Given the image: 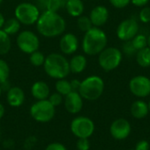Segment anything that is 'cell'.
I'll list each match as a JSON object with an SVG mask.
<instances>
[{
  "label": "cell",
  "mask_w": 150,
  "mask_h": 150,
  "mask_svg": "<svg viewBox=\"0 0 150 150\" xmlns=\"http://www.w3.org/2000/svg\"><path fill=\"white\" fill-rule=\"evenodd\" d=\"M70 84H71V88H72L73 91H78L81 82L79 80H77V79H74V80H72L70 82Z\"/></svg>",
  "instance_id": "74e56055"
},
{
  "label": "cell",
  "mask_w": 150,
  "mask_h": 150,
  "mask_svg": "<svg viewBox=\"0 0 150 150\" xmlns=\"http://www.w3.org/2000/svg\"><path fill=\"white\" fill-rule=\"evenodd\" d=\"M32 118L38 121L46 123L50 121L55 114V107L49 102L48 99L38 100L30 108Z\"/></svg>",
  "instance_id": "52a82bcc"
},
{
  "label": "cell",
  "mask_w": 150,
  "mask_h": 150,
  "mask_svg": "<svg viewBox=\"0 0 150 150\" xmlns=\"http://www.w3.org/2000/svg\"><path fill=\"white\" fill-rule=\"evenodd\" d=\"M45 150H67L66 147L60 142H53L49 144Z\"/></svg>",
  "instance_id": "e575fe53"
},
{
  "label": "cell",
  "mask_w": 150,
  "mask_h": 150,
  "mask_svg": "<svg viewBox=\"0 0 150 150\" xmlns=\"http://www.w3.org/2000/svg\"><path fill=\"white\" fill-rule=\"evenodd\" d=\"M150 145L149 142L147 141H140L136 146H135V150H149Z\"/></svg>",
  "instance_id": "d590c367"
},
{
  "label": "cell",
  "mask_w": 150,
  "mask_h": 150,
  "mask_svg": "<svg viewBox=\"0 0 150 150\" xmlns=\"http://www.w3.org/2000/svg\"><path fill=\"white\" fill-rule=\"evenodd\" d=\"M15 18L23 25H32L36 24L40 16V11L36 4L28 2H23L17 5L14 11Z\"/></svg>",
  "instance_id": "5b68a950"
},
{
  "label": "cell",
  "mask_w": 150,
  "mask_h": 150,
  "mask_svg": "<svg viewBox=\"0 0 150 150\" xmlns=\"http://www.w3.org/2000/svg\"><path fill=\"white\" fill-rule=\"evenodd\" d=\"M18 49L27 54L37 51L40 47L39 37L32 31L25 30L20 32L16 39Z\"/></svg>",
  "instance_id": "9c48e42d"
},
{
  "label": "cell",
  "mask_w": 150,
  "mask_h": 150,
  "mask_svg": "<svg viewBox=\"0 0 150 150\" xmlns=\"http://www.w3.org/2000/svg\"><path fill=\"white\" fill-rule=\"evenodd\" d=\"M9 76H10V68L8 63L4 60L0 59V84L8 81Z\"/></svg>",
  "instance_id": "f1b7e54d"
},
{
  "label": "cell",
  "mask_w": 150,
  "mask_h": 150,
  "mask_svg": "<svg viewBox=\"0 0 150 150\" xmlns=\"http://www.w3.org/2000/svg\"><path fill=\"white\" fill-rule=\"evenodd\" d=\"M136 62L142 68L150 67V48L149 47L137 51Z\"/></svg>",
  "instance_id": "7402d4cb"
},
{
  "label": "cell",
  "mask_w": 150,
  "mask_h": 150,
  "mask_svg": "<svg viewBox=\"0 0 150 150\" xmlns=\"http://www.w3.org/2000/svg\"><path fill=\"white\" fill-rule=\"evenodd\" d=\"M0 134H1V132H0Z\"/></svg>",
  "instance_id": "f6af8a7d"
},
{
  "label": "cell",
  "mask_w": 150,
  "mask_h": 150,
  "mask_svg": "<svg viewBox=\"0 0 150 150\" xmlns=\"http://www.w3.org/2000/svg\"><path fill=\"white\" fill-rule=\"evenodd\" d=\"M148 106H149V111L150 112V101H149V103L148 104Z\"/></svg>",
  "instance_id": "7bdbcfd3"
},
{
  "label": "cell",
  "mask_w": 150,
  "mask_h": 150,
  "mask_svg": "<svg viewBox=\"0 0 150 150\" xmlns=\"http://www.w3.org/2000/svg\"><path fill=\"white\" fill-rule=\"evenodd\" d=\"M83 98L79 94L78 91H71L68 95L65 96L64 105L66 110L72 114L78 113L83 105Z\"/></svg>",
  "instance_id": "5bb4252c"
},
{
  "label": "cell",
  "mask_w": 150,
  "mask_h": 150,
  "mask_svg": "<svg viewBox=\"0 0 150 150\" xmlns=\"http://www.w3.org/2000/svg\"><path fill=\"white\" fill-rule=\"evenodd\" d=\"M77 26L82 32L86 33L93 27V25L89 17L80 16L78 17V19H77Z\"/></svg>",
  "instance_id": "4316f807"
},
{
  "label": "cell",
  "mask_w": 150,
  "mask_h": 150,
  "mask_svg": "<svg viewBox=\"0 0 150 150\" xmlns=\"http://www.w3.org/2000/svg\"><path fill=\"white\" fill-rule=\"evenodd\" d=\"M20 25H21V23L14 17V18H9L8 20H5V23L2 29L8 35L11 36V35H14L18 33V31L20 29Z\"/></svg>",
  "instance_id": "44dd1931"
},
{
  "label": "cell",
  "mask_w": 150,
  "mask_h": 150,
  "mask_svg": "<svg viewBox=\"0 0 150 150\" xmlns=\"http://www.w3.org/2000/svg\"><path fill=\"white\" fill-rule=\"evenodd\" d=\"M147 47H149L150 48V35L149 37H147Z\"/></svg>",
  "instance_id": "60d3db41"
},
{
  "label": "cell",
  "mask_w": 150,
  "mask_h": 150,
  "mask_svg": "<svg viewBox=\"0 0 150 150\" xmlns=\"http://www.w3.org/2000/svg\"><path fill=\"white\" fill-rule=\"evenodd\" d=\"M48 100H49V102L55 107V106L60 105L62 103L63 96L61 95V94L58 93V92H54V93L51 94V95L48 97Z\"/></svg>",
  "instance_id": "4dcf8cb0"
},
{
  "label": "cell",
  "mask_w": 150,
  "mask_h": 150,
  "mask_svg": "<svg viewBox=\"0 0 150 150\" xmlns=\"http://www.w3.org/2000/svg\"><path fill=\"white\" fill-rule=\"evenodd\" d=\"M130 91L138 98H145L150 94V79L145 76H136L129 82Z\"/></svg>",
  "instance_id": "8fae6325"
},
{
  "label": "cell",
  "mask_w": 150,
  "mask_h": 150,
  "mask_svg": "<svg viewBox=\"0 0 150 150\" xmlns=\"http://www.w3.org/2000/svg\"><path fill=\"white\" fill-rule=\"evenodd\" d=\"M105 89V83L98 76H91L81 82L78 92L86 100L93 101L98 99Z\"/></svg>",
  "instance_id": "277c9868"
},
{
  "label": "cell",
  "mask_w": 150,
  "mask_h": 150,
  "mask_svg": "<svg viewBox=\"0 0 150 150\" xmlns=\"http://www.w3.org/2000/svg\"><path fill=\"white\" fill-rule=\"evenodd\" d=\"M70 130L78 139H89L95 131V125L90 118L79 116L71 121Z\"/></svg>",
  "instance_id": "ba28073f"
},
{
  "label": "cell",
  "mask_w": 150,
  "mask_h": 150,
  "mask_svg": "<svg viewBox=\"0 0 150 150\" xmlns=\"http://www.w3.org/2000/svg\"><path fill=\"white\" fill-rule=\"evenodd\" d=\"M107 45V36L105 33L99 27L93 26L85 33L83 41L82 48L87 55L99 54Z\"/></svg>",
  "instance_id": "7a4b0ae2"
},
{
  "label": "cell",
  "mask_w": 150,
  "mask_h": 150,
  "mask_svg": "<svg viewBox=\"0 0 150 150\" xmlns=\"http://www.w3.org/2000/svg\"><path fill=\"white\" fill-rule=\"evenodd\" d=\"M131 125L125 119H118L114 120L110 127L111 135L119 141L127 139L131 134Z\"/></svg>",
  "instance_id": "7c38bea8"
},
{
  "label": "cell",
  "mask_w": 150,
  "mask_h": 150,
  "mask_svg": "<svg viewBox=\"0 0 150 150\" xmlns=\"http://www.w3.org/2000/svg\"><path fill=\"white\" fill-rule=\"evenodd\" d=\"M4 107L2 104H0V120L3 118V116L4 115Z\"/></svg>",
  "instance_id": "ab89813d"
},
{
  "label": "cell",
  "mask_w": 150,
  "mask_h": 150,
  "mask_svg": "<svg viewBox=\"0 0 150 150\" xmlns=\"http://www.w3.org/2000/svg\"><path fill=\"white\" fill-rule=\"evenodd\" d=\"M122 52L113 47H105L98 54V64L105 71H112L117 69L122 61Z\"/></svg>",
  "instance_id": "8992f818"
},
{
  "label": "cell",
  "mask_w": 150,
  "mask_h": 150,
  "mask_svg": "<svg viewBox=\"0 0 150 150\" xmlns=\"http://www.w3.org/2000/svg\"><path fill=\"white\" fill-rule=\"evenodd\" d=\"M2 91H3V90H2V87H1V85H0V97H1V94H2Z\"/></svg>",
  "instance_id": "b9f144b4"
},
{
  "label": "cell",
  "mask_w": 150,
  "mask_h": 150,
  "mask_svg": "<svg viewBox=\"0 0 150 150\" xmlns=\"http://www.w3.org/2000/svg\"><path fill=\"white\" fill-rule=\"evenodd\" d=\"M65 4L66 0H46V11L57 12Z\"/></svg>",
  "instance_id": "484cf974"
},
{
  "label": "cell",
  "mask_w": 150,
  "mask_h": 150,
  "mask_svg": "<svg viewBox=\"0 0 150 150\" xmlns=\"http://www.w3.org/2000/svg\"><path fill=\"white\" fill-rule=\"evenodd\" d=\"M36 28L40 34L46 38H54L62 35L66 29L65 19L57 12L45 11L36 22Z\"/></svg>",
  "instance_id": "6da1fadb"
},
{
  "label": "cell",
  "mask_w": 150,
  "mask_h": 150,
  "mask_svg": "<svg viewBox=\"0 0 150 150\" xmlns=\"http://www.w3.org/2000/svg\"><path fill=\"white\" fill-rule=\"evenodd\" d=\"M89 18H90L93 26L100 27L107 22V20L109 18V11L104 5L95 6L91 10Z\"/></svg>",
  "instance_id": "9a60e30c"
},
{
  "label": "cell",
  "mask_w": 150,
  "mask_h": 150,
  "mask_svg": "<svg viewBox=\"0 0 150 150\" xmlns=\"http://www.w3.org/2000/svg\"><path fill=\"white\" fill-rule=\"evenodd\" d=\"M132 150H135V149H132Z\"/></svg>",
  "instance_id": "bcb514c9"
},
{
  "label": "cell",
  "mask_w": 150,
  "mask_h": 150,
  "mask_svg": "<svg viewBox=\"0 0 150 150\" xmlns=\"http://www.w3.org/2000/svg\"><path fill=\"white\" fill-rule=\"evenodd\" d=\"M31 93L35 99L45 100L50 96V89L47 83L43 81H38L32 85Z\"/></svg>",
  "instance_id": "e0dca14e"
},
{
  "label": "cell",
  "mask_w": 150,
  "mask_h": 150,
  "mask_svg": "<svg viewBox=\"0 0 150 150\" xmlns=\"http://www.w3.org/2000/svg\"><path fill=\"white\" fill-rule=\"evenodd\" d=\"M4 23H5V18H4V17L3 13L0 11V29H2V28H3V26H4Z\"/></svg>",
  "instance_id": "f35d334b"
},
{
  "label": "cell",
  "mask_w": 150,
  "mask_h": 150,
  "mask_svg": "<svg viewBox=\"0 0 150 150\" xmlns=\"http://www.w3.org/2000/svg\"><path fill=\"white\" fill-rule=\"evenodd\" d=\"M59 47L63 54L70 55L76 53L78 49L79 41L77 37L74 33H65L62 36L60 40Z\"/></svg>",
  "instance_id": "4fadbf2b"
},
{
  "label": "cell",
  "mask_w": 150,
  "mask_h": 150,
  "mask_svg": "<svg viewBox=\"0 0 150 150\" xmlns=\"http://www.w3.org/2000/svg\"><path fill=\"white\" fill-rule=\"evenodd\" d=\"M91 148L90 142L88 139H78L76 142V149L78 150H89Z\"/></svg>",
  "instance_id": "836d02e7"
},
{
  "label": "cell",
  "mask_w": 150,
  "mask_h": 150,
  "mask_svg": "<svg viewBox=\"0 0 150 150\" xmlns=\"http://www.w3.org/2000/svg\"><path fill=\"white\" fill-rule=\"evenodd\" d=\"M139 31V25L134 18H127L120 23L117 27L116 34L122 41L131 40Z\"/></svg>",
  "instance_id": "30bf717a"
},
{
  "label": "cell",
  "mask_w": 150,
  "mask_h": 150,
  "mask_svg": "<svg viewBox=\"0 0 150 150\" xmlns=\"http://www.w3.org/2000/svg\"><path fill=\"white\" fill-rule=\"evenodd\" d=\"M6 100L7 103L12 107H18L22 105L25 101L24 91L18 86L11 87L7 91Z\"/></svg>",
  "instance_id": "2e32d148"
},
{
  "label": "cell",
  "mask_w": 150,
  "mask_h": 150,
  "mask_svg": "<svg viewBox=\"0 0 150 150\" xmlns=\"http://www.w3.org/2000/svg\"><path fill=\"white\" fill-rule=\"evenodd\" d=\"M69 62L70 72L74 74L82 73L87 66V59L83 54L74 55L70 59V61H69Z\"/></svg>",
  "instance_id": "ac0fdd59"
},
{
  "label": "cell",
  "mask_w": 150,
  "mask_h": 150,
  "mask_svg": "<svg viewBox=\"0 0 150 150\" xmlns=\"http://www.w3.org/2000/svg\"><path fill=\"white\" fill-rule=\"evenodd\" d=\"M139 18L140 20L142 22V23H149L150 22V7H147V6H144L140 13H139Z\"/></svg>",
  "instance_id": "f546056e"
},
{
  "label": "cell",
  "mask_w": 150,
  "mask_h": 150,
  "mask_svg": "<svg viewBox=\"0 0 150 150\" xmlns=\"http://www.w3.org/2000/svg\"><path fill=\"white\" fill-rule=\"evenodd\" d=\"M130 112L132 116L138 120L144 119L145 117H147V115L149 112L148 104L142 100H137L134 102L131 105Z\"/></svg>",
  "instance_id": "d6986e66"
},
{
  "label": "cell",
  "mask_w": 150,
  "mask_h": 150,
  "mask_svg": "<svg viewBox=\"0 0 150 150\" xmlns=\"http://www.w3.org/2000/svg\"><path fill=\"white\" fill-rule=\"evenodd\" d=\"M55 90H56V92L60 93L62 96H66L71 91H73L70 82H69L65 78L57 80V82L55 83Z\"/></svg>",
  "instance_id": "cb8c5ba5"
},
{
  "label": "cell",
  "mask_w": 150,
  "mask_h": 150,
  "mask_svg": "<svg viewBox=\"0 0 150 150\" xmlns=\"http://www.w3.org/2000/svg\"><path fill=\"white\" fill-rule=\"evenodd\" d=\"M2 2H3V0H0V4H2Z\"/></svg>",
  "instance_id": "ee69618b"
},
{
  "label": "cell",
  "mask_w": 150,
  "mask_h": 150,
  "mask_svg": "<svg viewBox=\"0 0 150 150\" xmlns=\"http://www.w3.org/2000/svg\"><path fill=\"white\" fill-rule=\"evenodd\" d=\"M43 67L46 74L56 80L63 79L70 73L69 61L65 56L58 53H51L47 55Z\"/></svg>",
  "instance_id": "3957f363"
},
{
  "label": "cell",
  "mask_w": 150,
  "mask_h": 150,
  "mask_svg": "<svg viewBox=\"0 0 150 150\" xmlns=\"http://www.w3.org/2000/svg\"><path fill=\"white\" fill-rule=\"evenodd\" d=\"M132 44L134 47V48L139 51L144 47H147V37L143 34H137L135 35L132 40Z\"/></svg>",
  "instance_id": "83f0119b"
},
{
  "label": "cell",
  "mask_w": 150,
  "mask_h": 150,
  "mask_svg": "<svg viewBox=\"0 0 150 150\" xmlns=\"http://www.w3.org/2000/svg\"><path fill=\"white\" fill-rule=\"evenodd\" d=\"M64 7L68 14L75 18L82 16L84 11V4L82 0H67Z\"/></svg>",
  "instance_id": "ffe728a7"
},
{
  "label": "cell",
  "mask_w": 150,
  "mask_h": 150,
  "mask_svg": "<svg viewBox=\"0 0 150 150\" xmlns=\"http://www.w3.org/2000/svg\"><path fill=\"white\" fill-rule=\"evenodd\" d=\"M149 0H131V3L137 7H144L148 4Z\"/></svg>",
  "instance_id": "8d00e7d4"
},
{
  "label": "cell",
  "mask_w": 150,
  "mask_h": 150,
  "mask_svg": "<svg viewBox=\"0 0 150 150\" xmlns=\"http://www.w3.org/2000/svg\"><path fill=\"white\" fill-rule=\"evenodd\" d=\"M109 2L113 7L118 9H122L127 7L131 3V0H109Z\"/></svg>",
  "instance_id": "d6a6232c"
},
{
  "label": "cell",
  "mask_w": 150,
  "mask_h": 150,
  "mask_svg": "<svg viewBox=\"0 0 150 150\" xmlns=\"http://www.w3.org/2000/svg\"><path fill=\"white\" fill-rule=\"evenodd\" d=\"M11 47V41L10 35H8L3 29H0V55H4L9 53Z\"/></svg>",
  "instance_id": "603a6c76"
},
{
  "label": "cell",
  "mask_w": 150,
  "mask_h": 150,
  "mask_svg": "<svg viewBox=\"0 0 150 150\" xmlns=\"http://www.w3.org/2000/svg\"><path fill=\"white\" fill-rule=\"evenodd\" d=\"M123 52L127 55L132 56V55H134V54H135L137 53V50L133 46L132 41L131 40H128V41H125V43L123 45Z\"/></svg>",
  "instance_id": "1f68e13d"
},
{
  "label": "cell",
  "mask_w": 150,
  "mask_h": 150,
  "mask_svg": "<svg viewBox=\"0 0 150 150\" xmlns=\"http://www.w3.org/2000/svg\"><path fill=\"white\" fill-rule=\"evenodd\" d=\"M45 59H46V56L44 55V54L40 52L39 50L30 54V56H29V61L31 64L34 67L43 66L45 62Z\"/></svg>",
  "instance_id": "d4e9b609"
}]
</instances>
